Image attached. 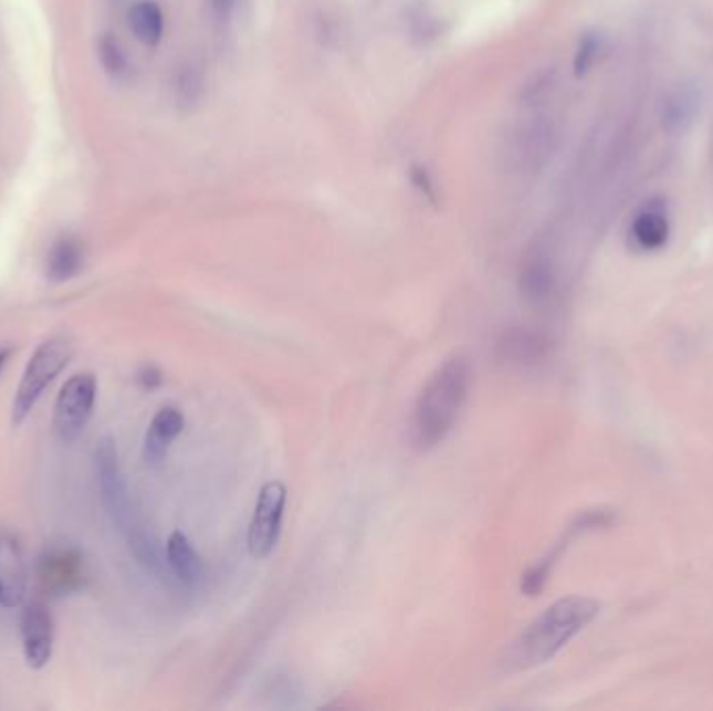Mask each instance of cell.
<instances>
[{
    "label": "cell",
    "instance_id": "obj_4",
    "mask_svg": "<svg viewBox=\"0 0 713 711\" xmlns=\"http://www.w3.org/2000/svg\"><path fill=\"white\" fill-rule=\"evenodd\" d=\"M96 393L98 384L91 372L74 374L61 386L53 416V426L61 442L70 445L84 435L96 405Z\"/></svg>",
    "mask_w": 713,
    "mask_h": 711
},
{
    "label": "cell",
    "instance_id": "obj_11",
    "mask_svg": "<svg viewBox=\"0 0 713 711\" xmlns=\"http://www.w3.org/2000/svg\"><path fill=\"white\" fill-rule=\"evenodd\" d=\"M517 284L522 296L532 305H543L549 301L555 289V270H553L549 253L545 249L541 247L531 249L522 259Z\"/></svg>",
    "mask_w": 713,
    "mask_h": 711
},
{
    "label": "cell",
    "instance_id": "obj_8",
    "mask_svg": "<svg viewBox=\"0 0 713 711\" xmlns=\"http://www.w3.org/2000/svg\"><path fill=\"white\" fill-rule=\"evenodd\" d=\"M38 583L49 597H67L86 583V564L80 551L51 548L38 560Z\"/></svg>",
    "mask_w": 713,
    "mask_h": 711
},
{
    "label": "cell",
    "instance_id": "obj_12",
    "mask_svg": "<svg viewBox=\"0 0 713 711\" xmlns=\"http://www.w3.org/2000/svg\"><path fill=\"white\" fill-rule=\"evenodd\" d=\"M549 345V338L536 330L512 328L496 341L494 353L503 364L531 365L538 364L547 355Z\"/></svg>",
    "mask_w": 713,
    "mask_h": 711
},
{
    "label": "cell",
    "instance_id": "obj_13",
    "mask_svg": "<svg viewBox=\"0 0 713 711\" xmlns=\"http://www.w3.org/2000/svg\"><path fill=\"white\" fill-rule=\"evenodd\" d=\"M699 107H701L699 91L689 82H680L663 98V105H661L663 129H668L670 134L686 132L695 122Z\"/></svg>",
    "mask_w": 713,
    "mask_h": 711
},
{
    "label": "cell",
    "instance_id": "obj_24",
    "mask_svg": "<svg viewBox=\"0 0 713 711\" xmlns=\"http://www.w3.org/2000/svg\"><path fill=\"white\" fill-rule=\"evenodd\" d=\"M411 180H413V184L418 186V190H420L421 195H423L428 201H437L434 184H432L430 176H428V171H426L423 167H413V171H411Z\"/></svg>",
    "mask_w": 713,
    "mask_h": 711
},
{
    "label": "cell",
    "instance_id": "obj_1",
    "mask_svg": "<svg viewBox=\"0 0 713 711\" xmlns=\"http://www.w3.org/2000/svg\"><path fill=\"white\" fill-rule=\"evenodd\" d=\"M472 388V365L455 355L440 365L421 390L413 414V440L420 449H432L453 430Z\"/></svg>",
    "mask_w": 713,
    "mask_h": 711
},
{
    "label": "cell",
    "instance_id": "obj_27",
    "mask_svg": "<svg viewBox=\"0 0 713 711\" xmlns=\"http://www.w3.org/2000/svg\"><path fill=\"white\" fill-rule=\"evenodd\" d=\"M11 353H13V351H11V348L9 347L0 348V369L4 367V364H7V359L11 357Z\"/></svg>",
    "mask_w": 713,
    "mask_h": 711
},
{
    "label": "cell",
    "instance_id": "obj_2",
    "mask_svg": "<svg viewBox=\"0 0 713 711\" xmlns=\"http://www.w3.org/2000/svg\"><path fill=\"white\" fill-rule=\"evenodd\" d=\"M599 611V605L585 597H567L553 603L513 642L510 663L515 668H531L545 663L567 640L576 637Z\"/></svg>",
    "mask_w": 713,
    "mask_h": 711
},
{
    "label": "cell",
    "instance_id": "obj_10",
    "mask_svg": "<svg viewBox=\"0 0 713 711\" xmlns=\"http://www.w3.org/2000/svg\"><path fill=\"white\" fill-rule=\"evenodd\" d=\"M25 590L28 566L23 548L13 532L0 530V607L15 609L25 599Z\"/></svg>",
    "mask_w": 713,
    "mask_h": 711
},
{
    "label": "cell",
    "instance_id": "obj_15",
    "mask_svg": "<svg viewBox=\"0 0 713 711\" xmlns=\"http://www.w3.org/2000/svg\"><path fill=\"white\" fill-rule=\"evenodd\" d=\"M184 416L176 407H161L148 426L145 438V459L148 463L164 461L171 442L182 435Z\"/></svg>",
    "mask_w": 713,
    "mask_h": 711
},
{
    "label": "cell",
    "instance_id": "obj_9",
    "mask_svg": "<svg viewBox=\"0 0 713 711\" xmlns=\"http://www.w3.org/2000/svg\"><path fill=\"white\" fill-rule=\"evenodd\" d=\"M21 647L28 668L42 670L49 666L55 647V621L44 603L25 607L21 618Z\"/></svg>",
    "mask_w": 713,
    "mask_h": 711
},
{
    "label": "cell",
    "instance_id": "obj_26",
    "mask_svg": "<svg viewBox=\"0 0 713 711\" xmlns=\"http://www.w3.org/2000/svg\"><path fill=\"white\" fill-rule=\"evenodd\" d=\"M209 2H211L213 13L220 19L230 18L237 11L238 4H240V0H209Z\"/></svg>",
    "mask_w": 713,
    "mask_h": 711
},
{
    "label": "cell",
    "instance_id": "obj_20",
    "mask_svg": "<svg viewBox=\"0 0 713 711\" xmlns=\"http://www.w3.org/2000/svg\"><path fill=\"white\" fill-rule=\"evenodd\" d=\"M555 84H557L555 72H553L551 67H547V70H541V72L536 73L534 77H531V80L526 82V86L522 88V101H524V105L532 107V105H541L543 101H547L551 96V92L555 88Z\"/></svg>",
    "mask_w": 713,
    "mask_h": 711
},
{
    "label": "cell",
    "instance_id": "obj_28",
    "mask_svg": "<svg viewBox=\"0 0 713 711\" xmlns=\"http://www.w3.org/2000/svg\"><path fill=\"white\" fill-rule=\"evenodd\" d=\"M710 164H712V171H713V128H712V140H710Z\"/></svg>",
    "mask_w": 713,
    "mask_h": 711
},
{
    "label": "cell",
    "instance_id": "obj_6",
    "mask_svg": "<svg viewBox=\"0 0 713 711\" xmlns=\"http://www.w3.org/2000/svg\"><path fill=\"white\" fill-rule=\"evenodd\" d=\"M557 145V129L547 117H534L513 129L507 143V161L522 174L541 171Z\"/></svg>",
    "mask_w": 713,
    "mask_h": 711
},
{
    "label": "cell",
    "instance_id": "obj_25",
    "mask_svg": "<svg viewBox=\"0 0 713 711\" xmlns=\"http://www.w3.org/2000/svg\"><path fill=\"white\" fill-rule=\"evenodd\" d=\"M138 383L143 384L145 388H157V386H161V383H164V376H161V372L157 367L147 365V367L140 369Z\"/></svg>",
    "mask_w": 713,
    "mask_h": 711
},
{
    "label": "cell",
    "instance_id": "obj_21",
    "mask_svg": "<svg viewBox=\"0 0 713 711\" xmlns=\"http://www.w3.org/2000/svg\"><path fill=\"white\" fill-rule=\"evenodd\" d=\"M98 55H101V63L105 67V72L111 75H122L128 70V61L126 55L119 46V42L115 38L105 36L98 44Z\"/></svg>",
    "mask_w": 713,
    "mask_h": 711
},
{
    "label": "cell",
    "instance_id": "obj_3",
    "mask_svg": "<svg viewBox=\"0 0 713 711\" xmlns=\"http://www.w3.org/2000/svg\"><path fill=\"white\" fill-rule=\"evenodd\" d=\"M74 347L65 338H51L44 341L34 351L30 362L23 369L21 383L13 399V424L21 426L25 418L32 414L36 402L42 399L44 390L53 384L56 376L72 362Z\"/></svg>",
    "mask_w": 713,
    "mask_h": 711
},
{
    "label": "cell",
    "instance_id": "obj_23",
    "mask_svg": "<svg viewBox=\"0 0 713 711\" xmlns=\"http://www.w3.org/2000/svg\"><path fill=\"white\" fill-rule=\"evenodd\" d=\"M597 53H599V40L597 38L588 36L580 42L578 53H576V59H574V70H576L578 75H583V73L590 70V65L597 59Z\"/></svg>",
    "mask_w": 713,
    "mask_h": 711
},
{
    "label": "cell",
    "instance_id": "obj_17",
    "mask_svg": "<svg viewBox=\"0 0 713 711\" xmlns=\"http://www.w3.org/2000/svg\"><path fill=\"white\" fill-rule=\"evenodd\" d=\"M84 268V244L75 237H63L56 240L46 259V278L51 282H67L82 272Z\"/></svg>",
    "mask_w": 713,
    "mask_h": 711
},
{
    "label": "cell",
    "instance_id": "obj_19",
    "mask_svg": "<svg viewBox=\"0 0 713 711\" xmlns=\"http://www.w3.org/2000/svg\"><path fill=\"white\" fill-rule=\"evenodd\" d=\"M202 91H205V82H202L201 70L192 63H186L176 77V96L180 105L184 107L197 105L201 101Z\"/></svg>",
    "mask_w": 713,
    "mask_h": 711
},
{
    "label": "cell",
    "instance_id": "obj_7",
    "mask_svg": "<svg viewBox=\"0 0 713 711\" xmlns=\"http://www.w3.org/2000/svg\"><path fill=\"white\" fill-rule=\"evenodd\" d=\"M286 487L282 482H268L263 484L259 499H256L255 513L249 526L247 545L255 560H265L272 555L280 530H282V517L286 508Z\"/></svg>",
    "mask_w": 713,
    "mask_h": 711
},
{
    "label": "cell",
    "instance_id": "obj_5",
    "mask_svg": "<svg viewBox=\"0 0 713 711\" xmlns=\"http://www.w3.org/2000/svg\"><path fill=\"white\" fill-rule=\"evenodd\" d=\"M94 470L98 482L101 503L107 511L111 522L122 530L129 532L134 529L132 503H129L128 487L122 474L119 453L113 438H103L94 449Z\"/></svg>",
    "mask_w": 713,
    "mask_h": 711
},
{
    "label": "cell",
    "instance_id": "obj_14",
    "mask_svg": "<svg viewBox=\"0 0 713 711\" xmlns=\"http://www.w3.org/2000/svg\"><path fill=\"white\" fill-rule=\"evenodd\" d=\"M165 564L178 583L192 588L201 583L205 576L201 555L182 532H174L165 545Z\"/></svg>",
    "mask_w": 713,
    "mask_h": 711
},
{
    "label": "cell",
    "instance_id": "obj_16",
    "mask_svg": "<svg viewBox=\"0 0 713 711\" xmlns=\"http://www.w3.org/2000/svg\"><path fill=\"white\" fill-rule=\"evenodd\" d=\"M630 234L642 251L661 249L670 237V218L665 205L659 201L647 202L632 221Z\"/></svg>",
    "mask_w": 713,
    "mask_h": 711
},
{
    "label": "cell",
    "instance_id": "obj_18",
    "mask_svg": "<svg viewBox=\"0 0 713 711\" xmlns=\"http://www.w3.org/2000/svg\"><path fill=\"white\" fill-rule=\"evenodd\" d=\"M129 30L145 46H157L164 38L165 19L159 4L143 0L129 9Z\"/></svg>",
    "mask_w": 713,
    "mask_h": 711
},
{
    "label": "cell",
    "instance_id": "obj_22",
    "mask_svg": "<svg viewBox=\"0 0 713 711\" xmlns=\"http://www.w3.org/2000/svg\"><path fill=\"white\" fill-rule=\"evenodd\" d=\"M549 567L551 562H543L538 566L531 567L522 578V590L526 595H531V597L538 595L543 590L545 583H547V578H549Z\"/></svg>",
    "mask_w": 713,
    "mask_h": 711
}]
</instances>
